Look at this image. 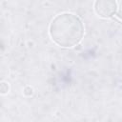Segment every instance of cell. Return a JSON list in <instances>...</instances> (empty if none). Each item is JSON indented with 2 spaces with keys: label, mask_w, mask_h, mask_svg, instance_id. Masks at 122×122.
<instances>
[{
  "label": "cell",
  "mask_w": 122,
  "mask_h": 122,
  "mask_svg": "<svg viewBox=\"0 0 122 122\" xmlns=\"http://www.w3.org/2000/svg\"><path fill=\"white\" fill-rule=\"evenodd\" d=\"M8 92H9V84L6 82H2L1 83V93L6 94Z\"/></svg>",
  "instance_id": "obj_3"
},
{
  "label": "cell",
  "mask_w": 122,
  "mask_h": 122,
  "mask_svg": "<svg viewBox=\"0 0 122 122\" xmlns=\"http://www.w3.org/2000/svg\"><path fill=\"white\" fill-rule=\"evenodd\" d=\"M95 13L101 18H111L117 12L118 5L113 0H98L93 4Z\"/></svg>",
  "instance_id": "obj_2"
},
{
  "label": "cell",
  "mask_w": 122,
  "mask_h": 122,
  "mask_svg": "<svg viewBox=\"0 0 122 122\" xmlns=\"http://www.w3.org/2000/svg\"><path fill=\"white\" fill-rule=\"evenodd\" d=\"M49 33L56 45L62 48H72L83 38L84 25L76 14L62 12L51 20Z\"/></svg>",
  "instance_id": "obj_1"
}]
</instances>
